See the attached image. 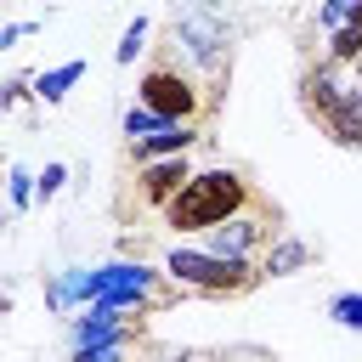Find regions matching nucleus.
<instances>
[{"label": "nucleus", "instance_id": "obj_4", "mask_svg": "<svg viewBox=\"0 0 362 362\" xmlns=\"http://www.w3.org/2000/svg\"><path fill=\"white\" fill-rule=\"evenodd\" d=\"M175 45H181L198 68H209V74L226 68V28H221V17L204 11V6H192V11L175 17Z\"/></svg>", "mask_w": 362, "mask_h": 362}, {"label": "nucleus", "instance_id": "obj_7", "mask_svg": "<svg viewBox=\"0 0 362 362\" xmlns=\"http://www.w3.org/2000/svg\"><path fill=\"white\" fill-rule=\"evenodd\" d=\"M334 68H339V62H317V68H305V74H300V107H305L317 124H322V119L339 107V96L351 90V85H339V74H334Z\"/></svg>", "mask_w": 362, "mask_h": 362}, {"label": "nucleus", "instance_id": "obj_19", "mask_svg": "<svg viewBox=\"0 0 362 362\" xmlns=\"http://www.w3.org/2000/svg\"><path fill=\"white\" fill-rule=\"evenodd\" d=\"M62 181H68V170H62V164H45V170H40V198L51 204V198L62 192Z\"/></svg>", "mask_w": 362, "mask_h": 362}, {"label": "nucleus", "instance_id": "obj_12", "mask_svg": "<svg viewBox=\"0 0 362 362\" xmlns=\"http://www.w3.org/2000/svg\"><path fill=\"white\" fill-rule=\"evenodd\" d=\"M322 130H328V141H339V147H362V90H356V85L339 96V107L322 119Z\"/></svg>", "mask_w": 362, "mask_h": 362}, {"label": "nucleus", "instance_id": "obj_2", "mask_svg": "<svg viewBox=\"0 0 362 362\" xmlns=\"http://www.w3.org/2000/svg\"><path fill=\"white\" fill-rule=\"evenodd\" d=\"M164 277L192 288V294H249L260 283V266L226 260V255H209V249H170L164 255Z\"/></svg>", "mask_w": 362, "mask_h": 362}, {"label": "nucleus", "instance_id": "obj_6", "mask_svg": "<svg viewBox=\"0 0 362 362\" xmlns=\"http://www.w3.org/2000/svg\"><path fill=\"white\" fill-rule=\"evenodd\" d=\"M272 243H277L272 238V221L255 215V209H243V215H232L226 226L209 232V255H226V260H249L255 249H272Z\"/></svg>", "mask_w": 362, "mask_h": 362}, {"label": "nucleus", "instance_id": "obj_5", "mask_svg": "<svg viewBox=\"0 0 362 362\" xmlns=\"http://www.w3.org/2000/svg\"><path fill=\"white\" fill-rule=\"evenodd\" d=\"M141 300H153V272H141V266H102V272H90V305H141Z\"/></svg>", "mask_w": 362, "mask_h": 362}, {"label": "nucleus", "instance_id": "obj_24", "mask_svg": "<svg viewBox=\"0 0 362 362\" xmlns=\"http://www.w3.org/2000/svg\"><path fill=\"white\" fill-rule=\"evenodd\" d=\"M192 6H204V11H221V6H226V0H192Z\"/></svg>", "mask_w": 362, "mask_h": 362}, {"label": "nucleus", "instance_id": "obj_20", "mask_svg": "<svg viewBox=\"0 0 362 362\" xmlns=\"http://www.w3.org/2000/svg\"><path fill=\"white\" fill-rule=\"evenodd\" d=\"M79 362H124V345H107V351H79Z\"/></svg>", "mask_w": 362, "mask_h": 362}, {"label": "nucleus", "instance_id": "obj_10", "mask_svg": "<svg viewBox=\"0 0 362 362\" xmlns=\"http://www.w3.org/2000/svg\"><path fill=\"white\" fill-rule=\"evenodd\" d=\"M311 260H317V249H311L305 238H288V232H283V238L260 255V277H294V272H305Z\"/></svg>", "mask_w": 362, "mask_h": 362}, {"label": "nucleus", "instance_id": "obj_16", "mask_svg": "<svg viewBox=\"0 0 362 362\" xmlns=\"http://www.w3.org/2000/svg\"><path fill=\"white\" fill-rule=\"evenodd\" d=\"M164 124H170V119H158V113H147L141 102H136V107L124 113V136H130V141H141V136H153V130H164Z\"/></svg>", "mask_w": 362, "mask_h": 362}, {"label": "nucleus", "instance_id": "obj_21", "mask_svg": "<svg viewBox=\"0 0 362 362\" xmlns=\"http://www.w3.org/2000/svg\"><path fill=\"white\" fill-rule=\"evenodd\" d=\"M28 28H34V23H6V28H0V45H17Z\"/></svg>", "mask_w": 362, "mask_h": 362}, {"label": "nucleus", "instance_id": "obj_26", "mask_svg": "<svg viewBox=\"0 0 362 362\" xmlns=\"http://www.w3.org/2000/svg\"><path fill=\"white\" fill-rule=\"evenodd\" d=\"M351 23H356V28H362V6H356V11H351Z\"/></svg>", "mask_w": 362, "mask_h": 362}, {"label": "nucleus", "instance_id": "obj_1", "mask_svg": "<svg viewBox=\"0 0 362 362\" xmlns=\"http://www.w3.org/2000/svg\"><path fill=\"white\" fill-rule=\"evenodd\" d=\"M249 209V181L238 170H198L170 204H164V221L175 232H215L226 226L232 215Z\"/></svg>", "mask_w": 362, "mask_h": 362}, {"label": "nucleus", "instance_id": "obj_23", "mask_svg": "<svg viewBox=\"0 0 362 362\" xmlns=\"http://www.w3.org/2000/svg\"><path fill=\"white\" fill-rule=\"evenodd\" d=\"M226 362H272L266 351H238V356H226Z\"/></svg>", "mask_w": 362, "mask_h": 362}, {"label": "nucleus", "instance_id": "obj_17", "mask_svg": "<svg viewBox=\"0 0 362 362\" xmlns=\"http://www.w3.org/2000/svg\"><path fill=\"white\" fill-rule=\"evenodd\" d=\"M328 317H334L339 328H362V294H334V300H328Z\"/></svg>", "mask_w": 362, "mask_h": 362}, {"label": "nucleus", "instance_id": "obj_25", "mask_svg": "<svg viewBox=\"0 0 362 362\" xmlns=\"http://www.w3.org/2000/svg\"><path fill=\"white\" fill-rule=\"evenodd\" d=\"M351 68H356V79H351V85H356V90H362V57H356V62H351Z\"/></svg>", "mask_w": 362, "mask_h": 362}, {"label": "nucleus", "instance_id": "obj_18", "mask_svg": "<svg viewBox=\"0 0 362 362\" xmlns=\"http://www.w3.org/2000/svg\"><path fill=\"white\" fill-rule=\"evenodd\" d=\"M356 6H362V0H322V6H317V23H322L328 34H339V28L351 23V11H356Z\"/></svg>", "mask_w": 362, "mask_h": 362}, {"label": "nucleus", "instance_id": "obj_8", "mask_svg": "<svg viewBox=\"0 0 362 362\" xmlns=\"http://www.w3.org/2000/svg\"><path fill=\"white\" fill-rule=\"evenodd\" d=\"M192 175H198V170H187V158H181V153H175V158H153V164H141V198L164 209V204H170Z\"/></svg>", "mask_w": 362, "mask_h": 362}, {"label": "nucleus", "instance_id": "obj_13", "mask_svg": "<svg viewBox=\"0 0 362 362\" xmlns=\"http://www.w3.org/2000/svg\"><path fill=\"white\" fill-rule=\"evenodd\" d=\"M79 74H85V62H62V68H51V74L34 79V96H40L45 107H57V102L68 96V85H79Z\"/></svg>", "mask_w": 362, "mask_h": 362}, {"label": "nucleus", "instance_id": "obj_14", "mask_svg": "<svg viewBox=\"0 0 362 362\" xmlns=\"http://www.w3.org/2000/svg\"><path fill=\"white\" fill-rule=\"evenodd\" d=\"M356 57H362V28L345 23V28L328 40V62H356Z\"/></svg>", "mask_w": 362, "mask_h": 362}, {"label": "nucleus", "instance_id": "obj_11", "mask_svg": "<svg viewBox=\"0 0 362 362\" xmlns=\"http://www.w3.org/2000/svg\"><path fill=\"white\" fill-rule=\"evenodd\" d=\"M192 141H198V130H192V124H164V130H153V136L130 141V153H136V164H153V158H175V153H187Z\"/></svg>", "mask_w": 362, "mask_h": 362}, {"label": "nucleus", "instance_id": "obj_3", "mask_svg": "<svg viewBox=\"0 0 362 362\" xmlns=\"http://www.w3.org/2000/svg\"><path fill=\"white\" fill-rule=\"evenodd\" d=\"M136 90H141V107L158 113V119H170V124H192V113L204 107V90L181 68H147Z\"/></svg>", "mask_w": 362, "mask_h": 362}, {"label": "nucleus", "instance_id": "obj_9", "mask_svg": "<svg viewBox=\"0 0 362 362\" xmlns=\"http://www.w3.org/2000/svg\"><path fill=\"white\" fill-rule=\"evenodd\" d=\"M124 339H130V328L119 322L113 305H90V311L74 322V345H79V351H107V345H124Z\"/></svg>", "mask_w": 362, "mask_h": 362}, {"label": "nucleus", "instance_id": "obj_22", "mask_svg": "<svg viewBox=\"0 0 362 362\" xmlns=\"http://www.w3.org/2000/svg\"><path fill=\"white\" fill-rule=\"evenodd\" d=\"M23 96H28V85H23V79H11V85H6V96H0V107H17Z\"/></svg>", "mask_w": 362, "mask_h": 362}, {"label": "nucleus", "instance_id": "obj_15", "mask_svg": "<svg viewBox=\"0 0 362 362\" xmlns=\"http://www.w3.org/2000/svg\"><path fill=\"white\" fill-rule=\"evenodd\" d=\"M141 40H147V17H136V23L124 28V40L113 45V62H119V68H130V62H136V51H141Z\"/></svg>", "mask_w": 362, "mask_h": 362}]
</instances>
